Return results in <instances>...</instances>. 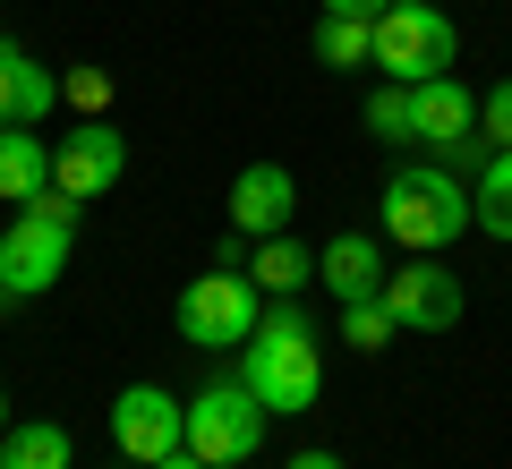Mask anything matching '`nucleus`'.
Returning a JSON list of instances; mask_svg holds the SVG:
<instances>
[{
  "mask_svg": "<svg viewBox=\"0 0 512 469\" xmlns=\"http://www.w3.org/2000/svg\"><path fill=\"white\" fill-rule=\"evenodd\" d=\"M52 188V145L26 128H0V205H35Z\"/></svg>",
  "mask_w": 512,
  "mask_h": 469,
  "instance_id": "4468645a",
  "label": "nucleus"
},
{
  "mask_svg": "<svg viewBox=\"0 0 512 469\" xmlns=\"http://www.w3.org/2000/svg\"><path fill=\"white\" fill-rule=\"evenodd\" d=\"M256 444H265V401L248 384H205V393H188V452L205 469H248Z\"/></svg>",
  "mask_w": 512,
  "mask_h": 469,
  "instance_id": "20e7f679",
  "label": "nucleus"
},
{
  "mask_svg": "<svg viewBox=\"0 0 512 469\" xmlns=\"http://www.w3.org/2000/svg\"><path fill=\"white\" fill-rule=\"evenodd\" d=\"M367 52H376V18H342V9L316 18V60L325 69H359Z\"/></svg>",
  "mask_w": 512,
  "mask_h": 469,
  "instance_id": "f3484780",
  "label": "nucleus"
},
{
  "mask_svg": "<svg viewBox=\"0 0 512 469\" xmlns=\"http://www.w3.org/2000/svg\"><path fill=\"white\" fill-rule=\"evenodd\" d=\"M291 469H342V461H333V452H299Z\"/></svg>",
  "mask_w": 512,
  "mask_h": 469,
  "instance_id": "a878e982",
  "label": "nucleus"
},
{
  "mask_svg": "<svg viewBox=\"0 0 512 469\" xmlns=\"http://www.w3.org/2000/svg\"><path fill=\"white\" fill-rule=\"evenodd\" d=\"M316 282V248H299V239H256V290H274V299H291V290Z\"/></svg>",
  "mask_w": 512,
  "mask_h": 469,
  "instance_id": "2eb2a0df",
  "label": "nucleus"
},
{
  "mask_svg": "<svg viewBox=\"0 0 512 469\" xmlns=\"http://www.w3.org/2000/svg\"><path fill=\"white\" fill-rule=\"evenodd\" d=\"M180 333L197 350H239L256 333V290L248 273H205V282L180 290Z\"/></svg>",
  "mask_w": 512,
  "mask_h": 469,
  "instance_id": "1a4fd4ad",
  "label": "nucleus"
},
{
  "mask_svg": "<svg viewBox=\"0 0 512 469\" xmlns=\"http://www.w3.org/2000/svg\"><path fill=\"white\" fill-rule=\"evenodd\" d=\"M453 52H461V35H453V18L444 9H427V0H393L376 18V69H393V86H419V77H444L453 69Z\"/></svg>",
  "mask_w": 512,
  "mask_h": 469,
  "instance_id": "39448f33",
  "label": "nucleus"
},
{
  "mask_svg": "<svg viewBox=\"0 0 512 469\" xmlns=\"http://www.w3.org/2000/svg\"><path fill=\"white\" fill-rule=\"evenodd\" d=\"M111 444H120V461L154 469L163 452L188 444V401L163 393V384H128V393L111 401Z\"/></svg>",
  "mask_w": 512,
  "mask_h": 469,
  "instance_id": "0eeeda50",
  "label": "nucleus"
},
{
  "mask_svg": "<svg viewBox=\"0 0 512 469\" xmlns=\"http://www.w3.org/2000/svg\"><path fill=\"white\" fill-rule=\"evenodd\" d=\"M410 145H427V154H444V163H461V171H487L495 145L478 137V94L461 86L453 69L410 86Z\"/></svg>",
  "mask_w": 512,
  "mask_h": 469,
  "instance_id": "7ed1b4c3",
  "label": "nucleus"
},
{
  "mask_svg": "<svg viewBox=\"0 0 512 469\" xmlns=\"http://www.w3.org/2000/svg\"><path fill=\"white\" fill-rule=\"evenodd\" d=\"M0 435H9V393H0Z\"/></svg>",
  "mask_w": 512,
  "mask_h": 469,
  "instance_id": "bb28decb",
  "label": "nucleus"
},
{
  "mask_svg": "<svg viewBox=\"0 0 512 469\" xmlns=\"http://www.w3.org/2000/svg\"><path fill=\"white\" fill-rule=\"evenodd\" d=\"M376 299H384V316H393L402 333H453V325H461V273H444L436 256L393 265Z\"/></svg>",
  "mask_w": 512,
  "mask_h": 469,
  "instance_id": "6e6552de",
  "label": "nucleus"
},
{
  "mask_svg": "<svg viewBox=\"0 0 512 469\" xmlns=\"http://www.w3.org/2000/svg\"><path fill=\"white\" fill-rule=\"evenodd\" d=\"M393 333H402V325L384 316V299H359V307H342V342H350V350H384Z\"/></svg>",
  "mask_w": 512,
  "mask_h": 469,
  "instance_id": "aec40b11",
  "label": "nucleus"
},
{
  "mask_svg": "<svg viewBox=\"0 0 512 469\" xmlns=\"http://www.w3.org/2000/svg\"><path fill=\"white\" fill-rule=\"evenodd\" d=\"M120 171H128V137L111 120H86V128H69V137L52 145V188H60V197H77V205L111 197Z\"/></svg>",
  "mask_w": 512,
  "mask_h": 469,
  "instance_id": "9d476101",
  "label": "nucleus"
},
{
  "mask_svg": "<svg viewBox=\"0 0 512 469\" xmlns=\"http://www.w3.org/2000/svg\"><path fill=\"white\" fill-rule=\"evenodd\" d=\"M376 214H384V231H393V248H410V256H436L444 239H461V222H470V197H461V180L453 171H393L384 180V197H376Z\"/></svg>",
  "mask_w": 512,
  "mask_h": 469,
  "instance_id": "f03ea898",
  "label": "nucleus"
},
{
  "mask_svg": "<svg viewBox=\"0 0 512 469\" xmlns=\"http://www.w3.org/2000/svg\"><path fill=\"white\" fill-rule=\"evenodd\" d=\"M52 103H60V77L43 69V60H26L18 43H0V128L52 120Z\"/></svg>",
  "mask_w": 512,
  "mask_h": 469,
  "instance_id": "ddd939ff",
  "label": "nucleus"
},
{
  "mask_svg": "<svg viewBox=\"0 0 512 469\" xmlns=\"http://www.w3.org/2000/svg\"><path fill=\"white\" fill-rule=\"evenodd\" d=\"M239 256H248V231H231V239L214 248V273H239Z\"/></svg>",
  "mask_w": 512,
  "mask_h": 469,
  "instance_id": "5701e85b",
  "label": "nucleus"
},
{
  "mask_svg": "<svg viewBox=\"0 0 512 469\" xmlns=\"http://www.w3.org/2000/svg\"><path fill=\"white\" fill-rule=\"evenodd\" d=\"M154 469H205V461H197V452L180 444V452H163V461H154Z\"/></svg>",
  "mask_w": 512,
  "mask_h": 469,
  "instance_id": "393cba45",
  "label": "nucleus"
},
{
  "mask_svg": "<svg viewBox=\"0 0 512 469\" xmlns=\"http://www.w3.org/2000/svg\"><path fill=\"white\" fill-rule=\"evenodd\" d=\"M60 273H69V222L35 214V205L18 222H0V299H35Z\"/></svg>",
  "mask_w": 512,
  "mask_h": 469,
  "instance_id": "423d86ee",
  "label": "nucleus"
},
{
  "mask_svg": "<svg viewBox=\"0 0 512 469\" xmlns=\"http://www.w3.org/2000/svg\"><path fill=\"white\" fill-rule=\"evenodd\" d=\"M69 427H52V418H35V427H9V444H0V461L9 469H69Z\"/></svg>",
  "mask_w": 512,
  "mask_h": 469,
  "instance_id": "a211bd4d",
  "label": "nucleus"
},
{
  "mask_svg": "<svg viewBox=\"0 0 512 469\" xmlns=\"http://www.w3.org/2000/svg\"><path fill=\"white\" fill-rule=\"evenodd\" d=\"M291 214H299V180L282 163H248L231 180V231L274 239V231H291Z\"/></svg>",
  "mask_w": 512,
  "mask_h": 469,
  "instance_id": "9b49d317",
  "label": "nucleus"
},
{
  "mask_svg": "<svg viewBox=\"0 0 512 469\" xmlns=\"http://www.w3.org/2000/svg\"><path fill=\"white\" fill-rule=\"evenodd\" d=\"M0 469H9V461H0Z\"/></svg>",
  "mask_w": 512,
  "mask_h": 469,
  "instance_id": "cd10ccee",
  "label": "nucleus"
},
{
  "mask_svg": "<svg viewBox=\"0 0 512 469\" xmlns=\"http://www.w3.org/2000/svg\"><path fill=\"white\" fill-rule=\"evenodd\" d=\"M239 350H248V376H239V384L265 401V418L316 410V393H325V350H316V325L299 316L291 299L265 307V316H256V333H248Z\"/></svg>",
  "mask_w": 512,
  "mask_h": 469,
  "instance_id": "f257e3e1",
  "label": "nucleus"
},
{
  "mask_svg": "<svg viewBox=\"0 0 512 469\" xmlns=\"http://www.w3.org/2000/svg\"><path fill=\"white\" fill-rule=\"evenodd\" d=\"M316 273H325V290L342 307H359V299H376V290H384V273H393V265H384V248L367 231H342V239L316 248Z\"/></svg>",
  "mask_w": 512,
  "mask_h": 469,
  "instance_id": "f8f14e48",
  "label": "nucleus"
},
{
  "mask_svg": "<svg viewBox=\"0 0 512 469\" xmlns=\"http://www.w3.org/2000/svg\"><path fill=\"white\" fill-rule=\"evenodd\" d=\"M60 94H69V103H103L111 86H103V77H94V69H77V77H60Z\"/></svg>",
  "mask_w": 512,
  "mask_h": 469,
  "instance_id": "4be33fe9",
  "label": "nucleus"
},
{
  "mask_svg": "<svg viewBox=\"0 0 512 469\" xmlns=\"http://www.w3.org/2000/svg\"><path fill=\"white\" fill-rule=\"evenodd\" d=\"M325 9H342V18H384L393 0H325Z\"/></svg>",
  "mask_w": 512,
  "mask_h": 469,
  "instance_id": "b1692460",
  "label": "nucleus"
},
{
  "mask_svg": "<svg viewBox=\"0 0 512 469\" xmlns=\"http://www.w3.org/2000/svg\"><path fill=\"white\" fill-rule=\"evenodd\" d=\"M470 222L487 239H512V154H487V171L470 188Z\"/></svg>",
  "mask_w": 512,
  "mask_h": 469,
  "instance_id": "dca6fc26",
  "label": "nucleus"
},
{
  "mask_svg": "<svg viewBox=\"0 0 512 469\" xmlns=\"http://www.w3.org/2000/svg\"><path fill=\"white\" fill-rule=\"evenodd\" d=\"M367 128L384 145H410V86H376L367 94Z\"/></svg>",
  "mask_w": 512,
  "mask_h": 469,
  "instance_id": "6ab92c4d",
  "label": "nucleus"
},
{
  "mask_svg": "<svg viewBox=\"0 0 512 469\" xmlns=\"http://www.w3.org/2000/svg\"><path fill=\"white\" fill-rule=\"evenodd\" d=\"M478 137H487L495 154H512V86H495V94H478Z\"/></svg>",
  "mask_w": 512,
  "mask_h": 469,
  "instance_id": "412c9836",
  "label": "nucleus"
}]
</instances>
